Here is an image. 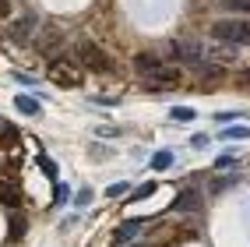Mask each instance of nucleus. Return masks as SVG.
Returning a JSON list of instances; mask_svg holds the SVG:
<instances>
[{
  "mask_svg": "<svg viewBox=\"0 0 250 247\" xmlns=\"http://www.w3.org/2000/svg\"><path fill=\"white\" fill-rule=\"evenodd\" d=\"M0 202L11 205V208H18V187H14V180H11V177L0 180Z\"/></svg>",
  "mask_w": 250,
  "mask_h": 247,
  "instance_id": "11",
  "label": "nucleus"
},
{
  "mask_svg": "<svg viewBox=\"0 0 250 247\" xmlns=\"http://www.w3.org/2000/svg\"><path fill=\"white\" fill-rule=\"evenodd\" d=\"M39 49H42L46 57H53L57 49H60V32H57V28H46L42 36H39Z\"/></svg>",
  "mask_w": 250,
  "mask_h": 247,
  "instance_id": "10",
  "label": "nucleus"
},
{
  "mask_svg": "<svg viewBox=\"0 0 250 247\" xmlns=\"http://www.w3.org/2000/svg\"><path fill=\"white\" fill-rule=\"evenodd\" d=\"M211 39L229 43V46L250 43V25H247L243 18H226V22H215V25H211Z\"/></svg>",
  "mask_w": 250,
  "mask_h": 247,
  "instance_id": "1",
  "label": "nucleus"
},
{
  "mask_svg": "<svg viewBox=\"0 0 250 247\" xmlns=\"http://www.w3.org/2000/svg\"><path fill=\"white\" fill-rule=\"evenodd\" d=\"M95 103H103V106H120V99H116V95H95Z\"/></svg>",
  "mask_w": 250,
  "mask_h": 247,
  "instance_id": "24",
  "label": "nucleus"
},
{
  "mask_svg": "<svg viewBox=\"0 0 250 247\" xmlns=\"http://www.w3.org/2000/svg\"><path fill=\"white\" fill-rule=\"evenodd\" d=\"M63 202H67V187H63L60 180H57V205H63Z\"/></svg>",
  "mask_w": 250,
  "mask_h": 247,
  "instance_id": "26",
  "label": "nucleus"
},
{
  "mask_svg": "<svg viewBox=\"0 0 250 247\" xmlns=\"http://www.w3.org/2000/svg\"><path fill=\"white\" fill-rule=\"evenodd\" d=\"M222 138H240V141H247V138H250V127H226Z\"/></svg>",
  "mask_w": 250,
  "mask_h": 247,
  "instance_id": "16",
  "label": "nucleus"
},
{
  "mask_svg": "<svg viewBox=\"0 0 250 247\" xmlns=\"http://www.w3.org/2000/svg\"><path fill=\"white\" fill-rule=\"evenodd\" d=\"M46 78L53 81V85H60V89L81 85V71L74 67V64H67V60H53V64L46 67Z\"/></svg>",
  "mask_w": 250,
  "mask_h": 247,
  "instance_id": "4",
  "label": "nucleus"
},
{
  "mask_svg": "<svg viewBox=\"0 0 250 247\" xmlns=\"http://www.w3.org/2000/svg\"><path fill=\"white\" fill-rule=\"evenodd\" d=\"M173 120H194V110L190 106H176L173 110Z\"/></svg>",
  "mask_w": 250,
  "mask_h": 247,
  "instance_id": "19",
  "label": "nucleus"
},
{
  "mask_svg": "<svg viewBox=\"0 0 250 247\" xmlns=\"http://www.w3.org/2000/svg\"><path fill=\"white\" fill-rule=\"evenodd\" d=\"M152 191H155V180H148V184H141L134 194H130V202H145V198L152 194Z\"/></svg>",
  "mask_w": 250,
  "mask_h": 247,
  "instance_id": "15",
  "label": "nucleus"
},
{
  "mask_svg": "<svg viewBox=\"0 0 250 247\" xmlns=\"http://www.w3.org/2000/svg\"><path fill=\"white\" fill-rule=\"evenodd\" d=\"M148 166H152L155 173H162V170H169V166H173V152H169V148H159V152L152 156V162H148Z\"/></svg>",
  "mask_w": 250,
  "mask_h": 247,
  "instance_id": "14",
  "label": "nucleus"
},
{
  "mask_svg": "<svg viewBox=\"0 0 250 247\" xmlns=\"http://www.w3.org/2000/svg\"><path fill=\"white\" fill-rule=\"evenodd\" d=\"M0 141H4V145H11V141H18V131L4 124V131H0Z\"/></svg>",
  "mask_w": 250,
  "mask_h": 247,
  "instance_id": "20",
  "label": "nucleus"
},
{
  "mask_svg": "<svg viewBox=\"0 0 250 247\" xmlns=\"http://www.w3.org/2000/svg\"><path fill=\"white\" fill-rule=\"evenodd\" d=\"M39 166H42V170H46L49 177H57V162L49 159V156H39Z\"/></svg>",
  "mask_w": 250,
  "mask_h": 247,
  "instance_id": "21",
  "label": "nucleus"
},
{
  "mask_svg": "<svg viewBox=\"0 0 250 247\" xmlns=\"http://www.w3.org/2000/svg\"><path fill=\"white\" fill-rule=\"evenodd\" d=\"M74 57H78L81 67H88V71H109V57L92 39H78L74 43Z\"/></svg>",
  "mask_w": 250,
  "mask_h": 247,
  "instance_id": "2",
  "label": "nucleus"
},
{
  "mask_svg": "<svg viewBox=\"0 0 250 247\" xmlns=\"http://www.w3.org/2000/svg\"><path fill=\"white\" fill-rule=\"evenodd\" d=\"M201 202H205L201 191H197V187H187V191L173 202V212H180V216H183V212H197V208H201Z\"/></svg>",
  "mask_w": 250,
  "mask_h": 247,
  "instance_id": "9",
  "label": "nucleus"
},
{
  "mask_svg": "<svg viewBox=\"0 0 250 247\" xmlns=\"http://www.w3.org/2000/svg\"><path fill=\"white\" fill-rule=\"evenodd\" d=\"M232 162H236V156H219V159H215V166L226 170V166H232Z\"/></svg>",
  "mask_w": 250,
  "mask_h": 247,
  "instance_id": "25",
  "label": "nucleus"
},
{
  "mask_svg": "<svg viewBox=\"0 0 250 247\" xmlns=\"http://www.w3.org/2000/svg\"><path fill=\"white\" fill-rule=\"evenodd\" d=\"M14 106H18V113H25V117H36V113H39V99H32V95H14Z\"/></svg>",
  "mask_w": 250,
  "mask_h": 247,
  "instance_id": "13",
  "label": "nucleus"
},
{
  "mask_svg": "<svg viewBox=\"0 0 250 247\" xmlns=\"http://www.w3.org/2000/svg\"><path fill=\"white\" fill-rule=\"evenodd\" d=\"M180 81H183V71H180V67H166V64H162L159 71L145 74L141 85H145L148 92H169V89H176V85H180Z\"/></svg>",
  "mask_w": 250,
  "mask_h": 247,
  "instance_id": "3",
  "label": "nucleus"
},
{
  "mask_svg": "<svg viewBox=\"0 0 250 247\" xmlns=\"http://www.w3.org/2000/svg\"><path fill=\"white\" fill-rule=\"evenodd\" d=\"M134 67H138L141 74H152V71L162 67V60H159L155 53H138V57H134Z\"/></svg>",
  "mask_w": 250,
  "mask_h": 247,
  "instance_id": "12",
  "label": "nucleus"
},
{
  "mask_svg": "<svg viewBox=\"0 0 250 247\" xmlns=\"http://www.w3.org/2000/svg\"><path fill=\"white\" fill-rule=\"evenodd\" d=\"M173 53H176L180 60H201L205 43H201V39H190V36H180V39H173Z\"/></svg>",
  "mask_w": 250,
  "mask_h": 247,
  "instance_id": "7",
  "label": "nucleus"
},
{
  "mask_svg": "<svg viewBox=\"0 0 250 247\" xmlns=\"http://www.w3.org/2000/svg\"><path fill=\"white\" fill-rule=\"evenodd\" d=\"M148 226V219H127L124 226H116V233H113V244L116 247H127V244H134L138 240V233Z\"/></svg>",
  "mask_w": 250,
  "mask_h": 247,
  "instance_id": "8",
  "label": "nucleus"
},
{
  "mask_svg": "<svg viewBox=\"0 0 250 247\" xmlns=\"http://www.w3.org/2000/svg\"><path fill=\"white\" fill-rule=\"evenodd\" d=\"M21 233H25V219L11 223V240H21Z\"/></svg>",
  "mask_w": 250,
  "mask_h": 247,
  "instance_id": "22",
  "label": "nucleus"
},
{
  "mask_svg": "<svg viewBox=\"0 0 250 247\" xmlns=\"http://www.w3.org/2000/svg\"><path fill=\"white\" fill-rule=\"evenodd\" d=\"M36 28H39V18H36V14H25V18H18L7 28V39L11 43H28L32 36H36Z\"/></svg>",
  "mask_w": 250,
  "mask_h": 247,
  "instance_id": "6",
  "label": "nucleus"
},
{
  "mask_svg": "<svg viewBox=\"0 0 250 247\" xmlns=\"http://www.w3.org/2000/svg\"><path fill=\"white\" fill-rule=\"evenodd\" d=\"M124 191H127V184H124V180H120V184H109V187H106V194H109V198H120Z\"/></svg>",
  "mask_w": 250,
  "mask_h": 247,
  "instance_id": "23",
  "label": "nucleus"
},
{
  "mask_svg": "<svg viewBox=\"0 0 250 247\" xmlns=\"http://www.w3.org/2000/svg\"><path fill=\"white\" fill-rule=\"evenodd\" d=\"M201 60H205V64H232V60H236V46L211 39V43H205V53H201Z\"/></svg>",
  "mask_w": 250,
  "mask_h": 247,
  "instance_id": "5",
  "label": "nucleus"
},
{
  "mask_svg": "<svg viewBox=\"0 0 250 247\" xmlns=\"http://www.w3.org/2000/svg\"><path fill=\"white\" fill-rule=\"evenodd\" d=\"M88 202H92V187H81V191H78V198H74V205H78V208H85Z\"/></svg>",
  "mask_w": 250,
  "mask_h": 247,
  "instance_id": "18",
  "label": "nucleus"
},
{
  "mask_svg": "<svg viewBox=\"0 0 250 247\" xmlns=\"http://www.w3.org/2000/svg\"><path fill=\"white\" fill-rule=\"evenodd\" d=\"M226 11H250V0H222Z\"/></svg>",
  "mask_w": 250,
  "mask_h": 247,
  "instance_id": "17",
  "label": "nucleus"
},
{
  "mask_svg": "<svg viewBox=\"0 0 250 247\" xmlns=\"http://www.w3.org/2000/svg\"><path fill=\"white\" fill-rule=\"evenodd\" d=\"M0 131H4V120H0Z\"/></svg>",
  "mask_w": 250,
  "mask_h": 247,
  "instance_id": "27",
  "label": "nucleus"
}]
</instances>
